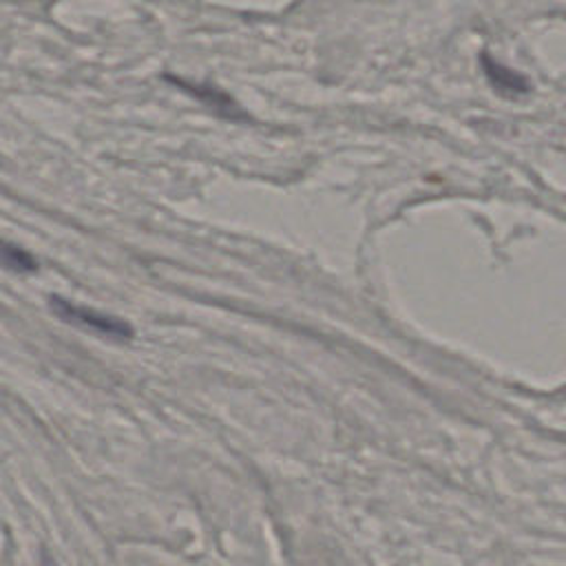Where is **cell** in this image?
<instances>
[{"label": "cell", "mask_w": 566, "mask_h": 566, "mask_svg": "<svg viewBox=\"0 0 566 566\" xmlns=\"http://www.w3.org/2000/svg\"><path fill=\"white\" fill-rule=\"evenodd\" d=\"M42 566H55V564H51L49 559H44V564H42Z\"/></svg>", "instance_id": "obj_4"}, {"label": "cell", "mask_w": 566, "mask_h": 566, "mask_svg": "<svg viewBox=\"0 0 566 566\" xmlns=\"http://www.w3.org/2000/svg\"><path fill=\"white\" fill-rule=\"evenodd\" d=\"M480 62H482V66H484L486 80L491 82V86H493L497 93L511 97V95H522V93L528 91L526 77H522L520 73L511 71L509 66L500 64V62L493 60L489 53H482V55H480Z\"/></svg>", "instance_id": "obj_2"}, {"label": "cell", "mask_w": 566, "mask_h": 566, "mask_svg": "<svg viewBox=\"0 0 566 566\" xmlns=\"http://www.w3.org/2000/svg\"><path fill=\"white\" fill-rule=\"evenodd\" d=\"M51 310L55 316H60L64 323L82 327V329H91L95 334L108 336V338H130L133 336V327L128 321L117 318L113 314H104L99 310L93 307H84L77 303H71L62 296H51L49 298Z\"/></svg>", "instance_id": "obj_1"}, {"label": "cell", "mask_w": 566, "mask_h": 566, "mask_svg": "<svg viewBox=\"0 0 566 566\" xmlns=\"http://www.w3.org/2000/svg\"><path fill=\"white\" fill-rule=\"evenodd\" d=\"M0 265L9 272H18V274H31L38 270V261L31 252H27L18 243L4 241V239H0Z\"/></svg>", "instance_id": "obj_3"}]
</instances>
